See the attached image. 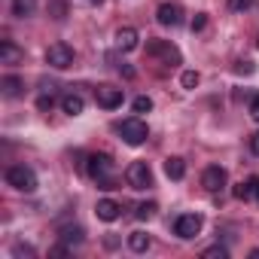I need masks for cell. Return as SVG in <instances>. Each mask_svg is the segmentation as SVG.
<instances>
[{"instance_id":"obj_1","label":"cell","mask_w":259,"mask_h":259,"mask_svg":"<svg viewBox=\"0 0 259 259\" xmlns=\"http://www.w3.org/2000/svg\"><path fill=\"white\" fill-rule=\"evenodd\" d=\"M85 171H89V177L101 186V189H116V180H113V159L110 156H89V162H85Z\"/></svg>"},{"instance_id":"obj_2","label":"cell","mask_w":259,"mask_h":259,"mask_svg":"<svg viewBox=\"0 0 259 259\" xmlns=\"http://www.w3.org/2000/svg\"><path fill=\"white\" fill-rule=\"evenodd\" d=\"M116 132L122 135V141L128 144V147H141L147 138H150V128H147V122L144 119H122L119 125H116Z\"/></svg>"},{"instance_id":"obj_3","label":"cell","mask_w":259,"mask_h":259,"mask_svg":"<svg viewBox=\"0 0 259 259\" xmlns=\"http://www.w3.org/2000/svg\"><path fill=\"white\" fill-rule=\"evenodd\" d=\"M7 183L19 192H34L37 189V174L28 165H10L7 168Z\"/></svg>"},{"instance_id":"obj_4","label":"cell","mask_w":259,"mask_h":259,"mask_svg":"<svg viewBox=\"0 0 259 259\" xmlns=\"http://www.w3.org/2000/svg\"><path fill=\"white\" fill-rule=\"evenodd\" d=\"M125 183L132 186V189H138V192L150 189V186H153V171H150V165H147V162H132V165L125 168Z\"/></svg>"},{"instance_id":"obj_5","label":"cell","mask_w":259,"mask_h":259,"mask_svg":"<svg viewBox=\"0 0 259 259\" xmlns=\"http://www.w3.org/2000/svg\"><path fill=\"white\" fill-rule=\"evenodd\" d=\"M147 55L150 58H162L165 64H180L183 61V55H180V49L171 43V40H153V43H147Z\"/></svg>"},{"instance_id":"obj_6","label":"cell","mask_w":259,"mask_h":259,"mask_svg":"<svg viewBox=\"0 0 259 259\" xmlns=\"http://www.w3.org/2000/svg\"><path fill=\"white\" fill-rule=\"evenodd\" d=\"M201 226H204L201 213H183V217L174 220V235L183 238V241H192V238L201 232Z\"/></svg>"},{"instance_id":"obj_7","label":"cell","mask_w":259,"mask_h":259,"mask_svg":"<svg viewBox=\"0 0 259 259\" xmlns=\"http://www.w3.org/2000/svg\"><path fill=\"white\" fill-rule=\"evenodd\" d=\"M46 64L55 67V70H67V67L73 64V49H70L67 43H52V46L46 49Z\"/></svg>"},{"instance_id":"obj_8","label":"cell","mask_w":259,"mask_h":259,"mask_svg":"<svg viewBox=\"0 0 259 259\" xmlns=\"http://www.w3.org/2000/svg\"><path fill=\"white\" fill-rule=\"evenodd\" d=\"M95 101H98V107H104V110H116V107H122L125 92L116 89V85H98V89H95Z\"/></svg>"},{"instance_id":"obj_9","label":"cell","mask_w":259,"mask_h":259,"mask_svg":"<svg viewBox=\"0 0 259 259\" xmlns=\"http://www.w3.org/2000/svg\"><path fill=\"white\" fill-rule=\"evenodd\" d=\"M226 180H229V174H226L223 165H210V168H204V174H201V186H204L207 192H220V189L226 186Z\"/></svg>"},{"instance_id":"obj_10","label":"cell","mask_w":259,"mask_h":259,"mask_svg":"<svg viewBox=\"0 0 259 259\" xmlns=\"http://www.w3.org/2000/svg\"><path fill=\"white\" fill-rule=\"evenodd\" d=\"M156 19L165 28H177V25H183V10H180V4H162L156 10Z\"/></svg>"},{"instance_id":"obj_11","label":"cell","mask_w":259,"mask_h":259,"mask_svg":"<svg viewBox=\"0 0 259 259\" xmlns=\"http://www.w3.org/2000/svg\"><path fill=\"white\" fill-rule=\"evenodd\" d=\"M25 61V49H19L13 40H4V43H0V64H22Z\"/></svg>"},{"instance_id":"obj_12","label":"cell","mask_w":259,"mask_h":259,"mask_svg":"<svg viewBox=\"0 0 259 259\" xmlns=\"http://www.w3.org/2000/svg\"><path fill=\"white\" fill-rule=\"evenodd\" d=\"M95 213H98V220L113 223V220H119L122 204H119V201H113V198H101V201H98V207H95Z\"/></svg>"},{"instance_id":"obj_13","label":"cell","mask_w":259,"mask_h":259,"mask_svg":"<svg viewBox=\"0 0 259 259\" xmlns=\"http://www.w3.org/2000/svg\"><path fill=\"white\" fill-rule=\"evenodd\" d=\"M232 195H235L238 201H253V198H259V177H250V180L238 183V186L232 189Z\"/></svg>"},{"instance_id":"obj_14","label":"cell","mask_w":259,"mask_h":259,"mask_svg":"<svg viewBox=\"0 0 259 259\" xmlns=\"http://www.w3.org/2000/svg\"><path fill=\"white\" fill-rule=\"evenodd\" d=\"M138 43H141V37H138L135 28H119V31H116V46H119L122 52H135Z\"/></svg>"},{"instance_id":"obj_15","label":"cell","mask_w":259,"mask_h":259,"mask_svg":"<svg viewBox=\"0 0 259 259\" xmlns=\"http://www.w3.org/2000/svg\"><path fill=\"white\" fill-rule=\"evenodd\" d=\"M0 89H4L7 98H22L25 95V79L16 76V73H7L4 79H0Z\"/></svg>"},{"instance_id":"obj_16","label":"cell","mask_w":259,"mask_h":259,"mask_svg":"<svg viewBox=\"0 0 259 259\" xmlns=\"http://www.w3.org/2000/svg\"><path fill=\"white\" fill-rule=\"evenodd\" d=\"M165 177L168 180H183L186 177V162L180 156H168L165 159Z\"/></svg>"},{"instance_id":"obj_17","label":"cell","mask_w":259,"mask_h":259,"mask_svg":"<svg viewBox=\"0 0 259 259\" xmlns=\"http://www.w3.org/2000/svg\"><path fill=\"white\" fill-rule=\"evenodd\" d=\"M150 244H153V238L147 232H132V235H128V247H132L135 253H147Z\"/></svg>"},{"instance_id":"obj_18","label":"cell","mask_w":259,"mask_h":259,"mask_svg":"<svg viewBox=\"0 0 259 259\" xmlns=\"http://www.w3.org/2000/svg\"><path fill=\"white\" fill-rule=\"evenodd\" d=\"M82 107H85V101H82L79 95H64V98H61V110H64L67 116H79Z\"/></svg>"},{"instance_id":"obj_19","label":"cell","mask_w":259,"mask_h":259,"mask_svg":"<svg viewBox=\"0 0 259 259\" xmlns=\"http://www.w3.org/2000/svg\"><path fill=\"white\" fill-rule=\"evenodd\" d=\"M34 10H37V0H13V16H19V19L34 16Z\"/></svg>"},{"instance_id":"obj_20","label":"cell","mask_w":259,"mask_h":259,"mask_svg":"<svg viewBox=\"0 0 259 259\" xmlns=\"http://www.w3.org/2000/svg\"><path fill=\"white\" fill-rule=\"evenodd\" d=\"M156 210H159L156 201H144V204H138V220H153Z\"/></svg>"},{"instance_id":"obj_21","label":"cell","mask_w":259,"mask_h":259,"mask_svg":"<svg viewBox=\"0 0 259 259\" xmlns=\"http://www.w3.org/2000/svg\"><path fill=\"white\" fill-rule=\"evenodd\" d=\"M198 82H201V76H198L195 70H183V76H180V85H183V89H195Z\"/></svg>"},{"instance_id":"obj_22","label":"cell","mask_w":259,"mask_h":259,"mask_svg":"<svg viewBox=\"0 0 259 259\" xmlns=\"http://www.w3.org/2000/svg\"><path fill=\"white\" fill-rule=\"evenodd\" d=\"M132 107H135V113H150L153 110V98L150 95H141V98H135Z\"/></svg>"},{"instance_id":"obj_23","label":"cell","mask_w":259,"mask_h":259,"mask_svg":"<svg viewBox=\"0 0 259 259\" xmlns=\"http://www.w3.org/2000/svg\"><path fill=\"white\" fill-rule=\"evenodd\" d=\"M61 238H64V244H79V241H82V229H79V226H76V229H64Z\"/></svg>"},{"instance_id":"obj_24","label":"cell","mask_w":259,"mask_h":259,"mask_svg":"<svg viewBox=\"0 0 259 259\" xmlns=\"http://www.w3.org/2000/svg\"><path fill=\"white\" fill-rule=\"evenodd\" d=\"M229 256V250L226 247H220V244H213V247H207L204 250V259H226Z\"/></svg>"},{"instance_id":"obj_25","label":"cell","mask_w":259,"mask_h":259,"mask_svg":"<svg viewBox=\"0 0 259 259\" xmlns=\"http://www.w3.org/2000/svg\"><path fill=\"white\" fill-rule=\"evenodd\" d=\"M250 4L253 0H229V10L232 13H244V10H250Z\"/></svg>"},{"instance_id":"obj_26","label":"cell","mask_w":259,"mask_h":259,"mask_svg":"<svg viewBox=\"0 0 259 259\" xmlns=\"http://www.w3.org/2000/svg\"><path fill=\"white\" fill-rule=\"evenodd\" d=\"M204 25H207V16H204V13H198V16L192 19V25H189V28H192V34H195V31H204Z\"/></svg>"},{"instance_id":"obj_27","label":"cell","mask_w":259,"mask_h":259,"mask_svg":"<svg viewBox=\"0 0 259 259\" xmlns=\"http://www.w3.org/2000/svg\"><path fill=\"white\" fill-rule=\"evenodd\" d=\"M250 116L259 122V95H253V98H250Z\"/></svg>"},{"instance_id":"obj_28","label":"cell","mask_w":259,"mask_h":259,"mask_svg":"<svg viewBox=\"0 0 259 259\" xmlns=\"http://www.w3.org/2000/svg\"><path fill=\"white\" fill-rule=\"evenodd\" d=\"M250 150H253V156H259V132L250 138Z\"/></svg>"},{"instance_id":"obj_29","label":"cell","mask_w":259,"mask_h":259,"mask_svg":"<svg viewBox=\"0 0 259 259\" xmlns=\"http://www.w3.org/2000/svg\"><path fill=\"white\" fill-rule=\"evenodd\" d=\"M235 70H238V73H250V70H253V64H250V61H241Z\"/></svg>"},{"instance_id":"obj_30","label":"cell","mask_w":259,"mask_h":259,"mask_svg":"<svg viewBox=\"0 0 259 259\" xmlns=\"http://www.w3.org/2000/svg\"><path fill=\"white\" fill-rule=\"evenodd\" d=\"M37 107H40V110H49V107H52V98H40Z\"/></svg>"},{"instance_id":"obj_31","label":"cell","mask_w":259,"mask_h":259,"mask_svg":"<svg viewBox=\"0 0 259 259\" xmlns=\"http://www.w3.org/2000/svg\"><path fill=\"white\" fill-rule=\"evenodd\" d=\"M52 256H67V244H58V247L52 250Z\"/></svg>"},{"instance_id":"obj_32","label":"cell","mask_w":259,"mask_h":259,"mask_svg":"<svg viewBox=\"0 0 259 259\" xmlns=\"http://www.w3.org/2000/svg\"><path fill=\"white\" fill-rule=\"evenodd\" d=\"M85 4H92V7H101V4H104V0H85Z\"/></svg>"},{"instance_id":"obj_33","label":"cell","mask_w":259,"mask_h":259,"mask_svg":"<svg viewBox=\"0 0 259 259\" xmlns=\"http://www.w3.org/2000/svg\"><path fill=\"white\" fill-rule=\"evenodd\" d=\"M256 201H259V198H256Z\"/></svg>"}]
</instances>
